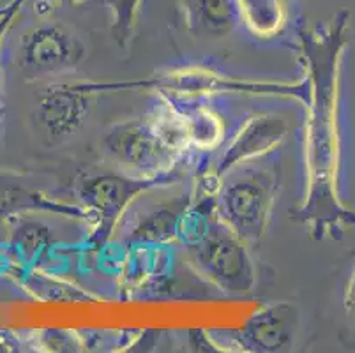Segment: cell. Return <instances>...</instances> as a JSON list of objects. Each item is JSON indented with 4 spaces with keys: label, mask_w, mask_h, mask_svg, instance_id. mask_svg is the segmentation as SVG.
<instances>
[{
    "label": "cell",
    "mask_w": 355,
    "mask_h": 353,
    "mask_svg": "<svg viewBox=\"0 0 355 353\" xmlns=\"http://www.w3.org/2000/svg\"><path fill=\"white\" fill-rule=\"evenodd\" d=\"M105 147L115 161L145 173L163 170L175 155L172 136L148 121H129L115 126L106 136Z\"/></svg>",
    "instance_id": "6da1fadb"
},
{
    "label": "cell",
    "mask_w": 355,
    "mask_h": 353,
    "mask_svg": "<svg viewBox=\"0 0 355 353\" xmlns=\"http://www.w3.org/2000/svg\"><path fill=\"white\" fill-rule=\"evenodd\" d=\"M272 205V184L263 177L235 180L221 196V210L239 239L257 241L266 232Z\"/></svg>",
    "instance_id": "7a4b0ae2"
},
{
    "label": "cell",
    "mask_w": 355,
    "mask_h": 353,
    "mask_svg": "<svg viewBox=\"0 0 355 353\" xmlns=\"http://www.w3.org/2000/svg\"><path fill=\"white\" fill-rule=\"evenodd\" d=\"M83 57L85 48L80 39L60 25L32 28L21 43V66L35 74L74 69Z\"/></svg>",
    "instance_id": "3957f363"
},
{
    "label": "cell",
    "mask_w": 355,
    "mask_h": 353,
    "mask_svg": "<svg viewBox=\"0 0 355 353\" xmlns=\"http://www.w3.org/2000/svg\"><path fill=\"white\" fill-rule=\"evenodd\" d=\"M90 112V97L80 87L55 85L41 96L35 119L51 141L71 138L85 124Z\"/></svg>",
    "instance_id": "277c9868"
},
{
    "label": "cell",
    "mask_w": 355,
    "mask_h": 353,
    "mask_svg": "<svg viewBox=\"0 0 355 353\" xmlns=\"http://www.w3.org/2000/svg\"><path fill=\"white\" fill-rule=\"evenodd\" d=\"M196 260L209 276L228 288H244L250 277V261L237 235L216 232L203 239Z\"/></svg>",
    "instance_id": "5b68a950"
},
{
    "label": "cell",
    "mask_w": 355,
    "mask_h": 353,
    "mask_svg": "<svg viewBox=\"0 0 355 353\" xmlns=\"http://www.w3.org/2000/svg\"><path fill=\"white\" fill-rule=\"evenodd\" d=\"M295 329V313L288 306H274L254 316L246 329L251 346L266 352L282 350L288 345Z\"/></svg>",
    "instance_id": "8992f818"
},
{
    "label": "cell",
    "mask_w": 355,
    "mask_h": 353,
    "mask_svg": "<svg viewBox=\"0 0 355 353\" xmlns=\"http://www.w3.org/2000/svg\"><path fill=\"white\" fill-rule=\"evenodd\" d=\"M135 191L138 186L117 175H96L82 184V198L103 214H115Z\"/></svg>",
    "instance_id": "52a82bcc"
},
{
    "label": "cell",
    "mask_w": 355,
    "mask_h": 353,
    "mask_svg": "<svg viewBox=\"0 0 355 353\" xmlns=\"http://www.w3.org/2000/svg\"><path fill=\"white\" fill-rule=\"evenodd\" d=\"M198 24L209 34H225L234 24L230 0H200Z\"/></svg>",
    "instance_id": "ba28073f"
},
{
    "label": "cell",
    "mask_w": 355,
    "mask_h": 353,
    "mask_svg": "<svg viewBox=\"0 0 355 353\" xmlns=\"http://www.w3.org/2000/svg\"><path fill=\"white\" fill-rule=\"evenodd\" d=\"M31 207H46V203L40 200V196L35 193L21 189L18 184L0 179V212L31 209Z\"/></svg>",
    "instance_id": "9c48e42d"
},
{
    "label": "cell",
    "mask_w": 355,
    "mask_h": 353,
    "mask_svg": "<svg viewBox=\"0 0 355 353\" xmlns=\"http://www.w3.org/2000/svg\"><path fill=\"white\" fill-rule=\"evenodd\" d=\"M345 304H347L348 311H350L352 315L355 316V268H354V274H352L350 284H348L347 299H345Z\"/></svg>",
    "instance_id": "30bf717a"
}]
</instances>
